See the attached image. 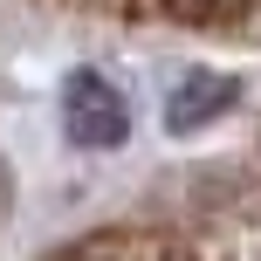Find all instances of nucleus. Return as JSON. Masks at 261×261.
<instances>
[{"instance_id": "2", "label": "nucleus", "mask_w": 261, "mask_h": 261, "mask_svg": "<svg viewBox=\"0 0 261 261\" xmlns=\"http://www.w3.org/2000/svg\"><path fill=\"white\" fill-rule=\"evenodd\" d=\"M227 103H234V83L213 76V69H193V76L172 83V96H165V130H172V138H193V130L213 124Z\"/></svg>"}, {"instance_id": "1", "label": "nucleus", "mask_w": 261, "mask_h": 261, "mask_svg": "<svg viewBox=\"0 0 261 261\" xmlns=\"http://www.w3.org/2000/svg\"><path fill=\"white\" fill-rule=\"evenodd\" d=\"M62 130L76 144H96V151H117L130 138V103L103 69H76L62 83Z\"/></svg>"}]
</instances>
